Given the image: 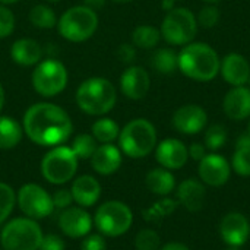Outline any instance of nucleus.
Masks as SVG:
<instances>
[{
	"mask_svg": "<svg viewBox=\"0 0 250 250\" xmlns=\"http://www.w3.org/2000/svg\"><path fill=\"white\" fill-rule=\"evenodd\" d=\"M73 130L69 114L51 103L31 105L23 116V132L37 145L59 146L64 144Z\"/></svg>",
	"mask_w": 250,
	"mask_h": 250,
	"instance_id": "obj_1",
	"label": "nucleus"
},
{
	"mask_svg": "<svg viewBox=\"0 0 250 250\" xmlns=\"http://www.w3.org/2000/svg\"><path fill=\"white\" fill-rule=\"evenodd\" d=\"M179 70L190 79L199 82L212 81L218 72L221 60L218 53L205 42H189L177 54Z\"/></svg>",
	"mask_w": 250,
	"mask_h": 250,
	"instance_id": "obj_2",
	"label": "nucleus"
},
{
	"mask_svg": "<svg viewBox=\"0 0 250 250\" xmlns=\"http://www.w3.org/2000/svg\"><path fill=\"white\" fill-rule=\"evenodd\" d=\"M117 101L114 85L105 78H89L76 91L78 107L91 116H104L113 110Z\"/></svg>",
	"mask_w": 250,
	"mask_h": 250,
	"instance_id": "obj_3",
	"label": "nucleus"
},
{
	"mask_svg": "<svg viewBox=\"0 0 250 250\" xmlns=\"http://www.w3.org/2000/svg\"><path fill=\"white\" fill-rule=\"evenodd\" d=\"M120 151L130 158H144L157 146V130L146 119L129 122L119 135Z\"/></svg>",
	"mask_w": 250,
	"mask_h": 250,
	"instance_id": "obj_4",
	"label": "nucleus"
},
{
	"mask_svg": "<svg viewBox=\"0 0 250 250\" xmlns=\"http://www.w3.org/2000/svg\"><path fill=\"white\" fill-rule=\"evenodd\" d=\"M42 237V230L35 220L13 218L3 227L0 243L3 250H38Z\"/></svg>",
	"mask_w": 250,
	"mask_h": 250,
	"instance_id": "obj_5",
	"label": "nucleus"
},
{
	"mask_svg": "<svg viewBox=\"0 0 250 250\" xmlns=\"http://www.w3.org/2000/svg\"><path fill=\"white\" fill-rule=\"evenodd\" d=\"M60 35L72 42H82L91 38L98 28V16L92 7L73 6L59 19Z\"/></svg>",
	"mask_w": 250,
	"mask_h": 250,
	"instance_id": "obj_6",
	"label": "nucleus"
},
{
	"mask_svg": "<svg viewBox=\"0 0 250 250\" xmlns=\"http://www.w3.org/2000/svg\"><path fill=\"white\" fill-rule=\"evenodd\" d=\"M94 224L103 236L119 237L127 233L132 227L133 212L125 202L108 201L97 209Z\"/></svg>",
	"mask_w": 250,
	"mask_h": 250,
	"instance_id": "obj_7",
	"label": "nucleus"
},
{
	"mask_svg": "<svg viewBox=\"0 0 250 250\" xmlns=\"http://www.w3.org/2000/svg\"><path fill=\"white\" fill-rule=\"evenodd\" d=\"M161 37L171 45H186L198 32L196 16L188 7H174L167 12L161 23Z\"/></svg>",
	"mask_w": 250,
	"mask_h": 250,
	"instance_id": "obj_8",
	"label": "nucleus"
},
{
	"mask_svg": "<svg viewBox=\"0 0 250 250\" xmlns=\"http://www.w3.org/2000/svg\"><path fill=\"white\" fill-rule=\"evenodd\" d=\"M78 157L70 146H54L41 161L42 177L51 185H64L78 170Z\"/></svg>",
	"mask_w": 250,
	"mask_h": 250,
	"instance_id": "obj_9",
	"label": "nucleus"
},
{
	"mask_svg": "<svg viewBox=\"0 0 250 250\" xmlns=\"http://www.w3.org/2000/svg\"><path fill=\"white\" fill-rule=\"evenodd\" d=\"M31 82L34 89L45 98L56 97L67 85V70L59 60H44L32 72Z\"/></svg>",
	"mask_w": 250,
	"mask_h": 250,
	"instance_id": "obj_10",
	"label": "nucleus"
},
{
	"mask_svg": "<svg viewBox=\"0 0 250 250\" xmlns=\"http://www.w3.org/2000/svg\"><path fill=\"white\" fill-rule=\"evenodd\" d=\"M19 209L31 220H42L54 211L53 198L38 185H23L16 196Z\"/></svg>",
	"mask_w": 250,
	"mask_h": 250,
	"instance_id": "obj_11",
	"label": "nucleus"
},
{
	"mask_svg": "<svg viewBox=\"0 0 250 250\" xmlns=\"http://www.w3.org/2000/svg\"><path fill=\"white\" fill-rule=\"evenodd\" d=\"M198 174L205 186L221 188L229 183L231 176V164L226 157L217 152L207 154L198 166Z\"/></svg>",
	"mask_w": 250,
	"mask_h": 250,
	"instance_id": "obj_12",
	"label": "nucleus"
},
{
	"mask_svg": "<svg viewBox=\"0 0 250 250\" xmlns=\"http://www.w3.org/2000/svg\"><path fill=\"white\" fill-rule=\"evenodd\" d=\"M218 233L227 246L242 248L250 239L249 218L237 211L226 214L218 226Z\"/></svg>",
	"mask_w": 250,
	"mask_h": 250,
	"instance_id": "obj_13",
	"label": "nucleus"
},
{
	"mask_svg": "<svg viewBox=\"0 0 250 250\" xmlns=\"http://www.w3.org/2000/svg\"><path fill=\"white\" fill-rule=\"evenodd\" d=\"M208 123L207 111L196 104H186L173 114V126L183 135H198Z\"/></svg>",
	"mask_w": 250,
	"mask_h": 250,
	"instance_id": "obj_14",
	"label": "nucleus"
},
{
	"mask_svg": "<svg viewBox=\"0 0 250 250\" xmlns=\"http://www.w3.org/2000/svg\"><path fill=\"white\" fill-rule=\"evenodd\" d=\"M155 160L163 168L179 170L189 160L188 146L176 138H167L155 146Z\"/></svg>",
	"mask_w": 250,
	"mask_h": 250,
	"instance_id": "obj_15",
	"label": "nucleus"
},
{
	"mask_svg": "<svg viewBox=\"0 0 250 250\" xmlns=\"http://www.w3.org/2000/svg\"><path fill=\"white\" fill-rule=\"evenodd\" d=\"M92 218L82 207H69L59 217L60 230L72 239L85 237L92 229Z\"/></svg>",
	"mask_w": 250,
	"mask_h": 250,
	"instance_id": "obj_16",
	"label": "nucleus"
},
{
	"mask_svg": "<svg viewBox=\"0 0 250 250\" xmlns=\"http://www.w3.org/2000/svg\"><path fill=\"white\" fill-rule=\"evenodd\" d=\"M151 86V79L148 72L141 66L127 67L120 78V89L130 100L144 98Z\"/></svg>",
	"mask_w": 250,
	"mask_h": 250,
	"instance_id": "obj_17",
	"label": "nucleus"
},
{
	"mask_svg": "<svg viewBox=\"0 0 250 250\" xmlns=\"http://www.w3.org/2000/svg\"><path fill=\"white\" fill-rule=\"evenodd\" d=\"M176 198L177 202L189 212H198L204 208L205 204V198H207L205 185L198 179L189 177L176 188Z\"/></svg>",
	"mask_w": 250,
	"mask_h": 250,
	"instance_id": "obj_18",
	"label": "nucleus"
},
{
	"mask_svg": "<svg viewBox=\"0 0 250 250\" xmlns=\"http://www.w3.org/2000/svg\"><path fill=\"white\" fill-rule=\"evenodd\" d=\"M224 81L233 86H243L250 79V64L245 56L239 53L227 54L220 64Z\"/></svg>",
	"mask_w": 250,
	"mask_h": 250,
	"instance_id": "obj_19",
	"label": "nucleus"
},
{
	"mask_svg": "<svg viewBox=\"0 0 250 250\" xmlns=\"http://www.w3.org/2000/svg\"><path fill=\"white\" fill-rule=\"evenodd\" d=\"M223 110L231 120H245L250 117V88L234 86L223 100Z\"/></svg>",
	"mask_w": 250,
	"mask_h": 250,
	"instance_id": "obj_20",
	"label": "nucleus"
},
{
	"mask_svg": "<svg viewBox=\"0 0 250 250\" xmlns=\"http://www.w3.org/2000/svg\"><path fill=\"white\" fill-rule=\"evenodd\" d=\"M92 168L103 176L116 173L122 166V151L113 144H101L91 157Z\"/></svg>",
	"mask_w": 250,
	"mask_h": 250,
	"instance_id": "obj_21",
	"label": "nucleus"
},
{
	"mask_svg": "<svg viewBox=\"0 0 250 250\" xmlns=\"http://www.w3.org/2000/svg\"><path fill=\"white\" fill-rule=\"evenodd\" d=\"M72 196L73 201L82 207V208H89L94 204H97V201L101 196V185L98 183V180L92 176H81L78 177L73 185H72Z\"/></svg>",
	"mask_w": 250,
	"mask_h": 250,
	"instance_id": "obj_22",
	"label": "nucleus"
},
{
	"mask_svg": "<svg viewBox=\"0 0 250 250\" xmlns=\"http://www.w3.org/2000/svg\"><path fill=\"white\" fill-rule=\"evenodd\" d=\"M10 56L15 63L21 66H34L42 56L41 45L31 38H21L12 44Z\"/></svg>",
	"mask_w": 250,
	"mask_h": 250,
	"instance_id": "obj_23",
	"label": "nucleus"
},
{
	"mask_svg": "<svg viewBox=\"0 0 250 250\" xmlns=\"http://www.w3.org/2000/svg\"><path fill=\"white\" fill-rule=\"evenodd\" d=\"M145 185L152 193L164 198L168 196L176 189V177L170 170L158 167V168H152L146 174Z\"/></svg>",
	"mask_w": 250,
	"mask_h": 250,
	"instance_id": "obj_24",
	"label": "nucleus"
},
{
	"mask_svg": "<svg viewBox=\"0 0 250 250\" xmlns=\"http://www.w3.org/2000/svg\"><path fill=\"white\" fill-rule=\"evenodd\" d=\"M23 135V127L9 116H0V149L15 148Z\"/></svg>",
	"mask_w": 250,
	"mask_h": 250,
	"instance_id": "obj_25",
	"label": "nucleus"
},
{
	"mask_svg": "<svg viewBox=\"0 0 250 250\" xmlns=\"http://www.w3.org/2000/svg\"><path fill=\"white\" fill-rule=\"evenodd\" d=\"M152 67L163 73V75H170L173 72H176L179 69V59L174 50L171 48H158L154 54H152V60H151Z\"/></svg>",
	"mask_w": 250,
	"mask_h": 250,
	"instance_id": "obj_26",
	"label": "nucleus"
},
{
	"mask_svg": "<svg viewBox=\"0 0 250 250\" xmlns=\"http://www.w3.org/2000/svg\"><path fill=\"white\" fill-rule=\"evenodd\" d=\"M161 40V32L155 26L151 25H139L132 32V41L139 48H154Z\"/></svg>",
	"mask_w": 250,
	"mask_h": 250,
	"instance_id": "obj_27",
	"label": "nucleus"
},
{
	"mask_svg": "<svg viewBox=\"0 0 250 250\" xmlns=\"http://www.w3.org/2000/svg\"><path fill=\"white\" fill-rule=\"evenodd\" d=\"M120 135V127L113 119H98L92 125V136L97 142L111 144Z\"/></svg>",
	"mask_w": 250,
	"mask_h": 250,
	"instance_id": "obj_28",
	"label": "nucleus"
},
{
	"mask_svg": "<svg viewBox=\"0 0 250 250\" xmlns=\"http://www.w3.org/2000/svg\"><path fill=\"white\" fill-rule=\"evenodd\" d=\"M29 21L34 26L41 29H50L57 25V18L54 10L45 4L34 6L29 12Z\"/></svg>",
	"mask_w": 250,
	"mask_h": 250,
	"instance_id": "obj_29",
	"label": "nucleus"
},
{
	"mask_svg": "<svg viewBox=\"0 0 250 250\" xmlns=\"http://www.w3.org/2000/svg\"><path fill=\"white\" fill-rule=\"evenodd\" d=\"M97 148H98V145H97L95 138L88 133L78 135L72 144V151L75 152V155L79 160H91V157L94 155Z\"/></svg>",
	"mask_w": 250,
	"mask_h": 250,
	"instance_id": "obj_30",
	"label": "nucleus"
},
{
	"mask_svg": "<svg viewBox=\"0 0 250 250\" xmlns=\"http://www.w3.org/2000/svg\"><path fill=\"white\" fill-rule=\"evenodd\" d=\"M227 130L223 125H212L205 132V146L207 149L215 152L221 149L227 142Z\"/></svg>",
	"mask_w": 250,
	"mask_h": 250,
	"instance_id": "obj_31",
	"label": "nucleus"
},
{
	"mask_svg": "<svg viewBox=\"0 0 250 250\" xmlns=\"http://www.w3.org/2000/svg\"><path fill=\"white\" fill-rule=\"evenodd\" d=\"M16 202L15 190L7 185L0 182V224H3L12 214Z\"/></svg>",
	"mask_w": 250,
	"mask_h": 250,
	"instance_id": "obj_32",
	"label": "nucleus"
},
{
	"mask_svg": "<svg viewBox=\"0 0 250 250\" xmlns=\"http://www.w3.org/2000/svg\"><path fill=\"white\" fill-rule=\"evenodd\" d=\"M179 202L174 199H168L167 196H164V199L155 202L146 212H145V220L148 221H157L158 218H164L170 214L174 212V209L177 208Z\"/></svg>",
	"mask_w": 250,
	"mask_h": 250,
	"instance_id": "obj_33",
	"label": "nucleus"
},
{
	"mask_svg": "<svg viewBox=\"0 0 250 250\" xmlns=\"http://www.w3.org/2000/svg\"><path fill=\"white\" fill-rule=\"evenodd\" d=\"M136 250H160L161 249V237L152 229L141 230L135 237Z\"/></svg>",
	"mask_w": 250,
	"mask_h": 250,
	"instance_id": "obj_34",
	"label": "nucleus"
},
{
	"mask_svg": "<svg viewBox=\"0 0 250 250\" xmlns=\"http://www.w3.org/2000/svg\"><path fill=\"white\" fill-rule=\"evenodd\" d=\"M231 170L237 176L250 177V148H237L231 158Z\"/></svg>",
	"mask_w": 250,
	"mask_h": 250,
	"instance_id": "obj_35",
	"label": "nucleus"
},
{
	"mask_svg": "<svg viewBox=\"0 0 250 250\" xmlns=\"http://www.w3.org/2000/svg\"><path fill=\"white\" fill-rule=\"evenodd\" d=\"M198 25H201L202 28H214L218 22H220V10L215 6H205L204 9H201L198 18Z\"/></svg>",
	"mask_w": 250,
	"mask_h": 250,
	"instance_id": "obj_36",
	"label": "nucleus"
},
{
	"mask_svg": "<svg viewBox=\"0 0 250 250\" xmlns=\"http://www.w3.org/2000/svg\"><path fill=\"white\" fill-rule=\"evenodd\" d=\"M15 29V15L6 6H0V38H7Z\"/></svg>",
	"mask_w": 250,
	"mask_h": 250,
	"instance_id": "obj_37",
	"label": "nucleus"
},
{
	"mask_svg": "<svg viewBox=\"0 0 250 250\" xmlns=\"http://www.w3.org/2000/svg\"><path fill=\"white\" fill-rule=\"evenodd\" d=\"M107 243L103 234H91L82 240L81 250H105Z\"/></svg>",
	"mask_w": 250,
	"mask_h": 250,
	"instance_id": "obj_38",
	"label": "nucleus"
},
{
	"mask_svg": "<svg viewBox=\"0 0 250 250\" xmlns=\"http://www.w3.org/2000/svg\"><path fill=\"white\" fill-rule=\"evenodd\" d=\"M51 198H53V205H54V208H57V209H66V208H69L70 204L73 202L72 192H70V190H66V189L57 190Z\"/></svg>",
	"mask_w": 250,
	"mask_h": 250,
	"instance_id": "obj_39",
	"label": "nucleus"
},
{
	"mask_svg": "<svg viewBox=\"0 0 250 250\" xmlns=\"http://www.w3.org/2000/svg\"><path fill=\"white\" fill-rule=\"evenodd\" d=\"M38 250H64V242L56 234H48L42 237Z\"/></svg>",
	"mask_w": 250,
	"mask_h": 250,
	"instance_id": "obj_40",
	"label": "nucleus"
},
{
	"mask_svg": "<svg viewBox=\"0 0 250 250\" xmlns=\"http://www.w3.org/2000/svg\"><path fill=\"white\" fill-rule=\"evenodd\" d=\"M117 57L122 62H125V63H130L136 57V51H135L133 45H130V44H122L119 47V50H117Z\"/></svg>",
	"mask_w": 250,
	"mask_h": 250,
	"instance_id": "obj_41",
	"label": "nucleus"
},
{
	"mask_svg": "<svg viewBox=\"0 0 250 250\" xmlns=\"http://www.w3.org/2000/svg\"><path fill=\"white\" fill-rule=\"evenodd\" d=\"M188 154L189 158L195 160V161H201L205 155H207V146L204 144L199 142H193L189 148H188Z\"/></svg>",
	"mask_w": 250,
	"mask_h": 250,
	"instance_id": "obj_42",
	"label": "nucleus"
},
{
	"mask_svg": "<svg viewBox=\"0 0 250 250\" xmlns=\"http://www.w3.org/2000/svg\"><path fill=\"white\" fill-rule=\"evenodd\" d=\"M237 148H250V135L246 133H242L240 136H237L236 139V149Z\"/></svg>",
	"mask_w": 250,
	"mask_h": 250,
	"instance_id": "obj_43",
	"label": "nucleus"
},
{
	"mask_svg": "<svg viewBox=\"0 0 250 250\" xmlns=\"http://www.w3.org/2000/svg\"><path fill=\"white\" fill-rule=\"evenodd\" d=\"M160 250H190V248L180 242H170V243H166Z\"/></svg>",
	"mask_w": 250,
	"mask_h": 250,
	"instance_id": "obj_44",
	"label": "nucleus"
},
{
	"mask_svg": "<svg viewBox=\"0 0 250 250\" xmlns=\"http://www.w3.org/2000/svg\"><path fill=\"white\" fill-rule=\"evenodd\" d=\"M163 9L167 12L174 9V0H163Z\"/></svg>",
	"mask_w": 250,
	"mask_h": 250,
	"instance_id": "obj_45",
	"label": "nucleus"
},
{
	"mask_svg": "<svg viewBox=\"0 0 250 250\" xmlns=\"http://www.w3.org/2000/svg\"><path fill=\"white\" fill-rule=\"evenodd\" d=\"M4 105V89H3V85L0 83V111Z\"/></svg>",
	"mask_w": 250,
	"mask_h": 250,
	"instance_id": "obj_46",
	"label": "nucleus"
},
{
	"mask_svg": "<svg viewBox=\"0 0 250 250\" xmlns=\"http://www.w3.org/2000/svg\"><path fill=\"white\" fill-rule=\"evenodd\" d=\"M16 1H19V0H0V3H3V4H12V3H16Z\"/></svg>",
	"mask_w": 250,
	"mask_h": 250,
	"instance_id": "obj_47",
	"label": "nucleus"
},
{
	"mask_svg": "<svg viewBox=\"0 0 250 250\" xmlns=\"http://www.w3.org/2000/svg\"><path fill=\"white\" fill-rule=\"evenodd\" d=\"M86 3H89V4H97V3H103V0H86Z\"/></svg>",
	"mask_w": 250,
	"mask_h": 250,
	"instance_id": "obj_48",
	"label": "nucleus"
},
{
	"mask_svg": "<svg viewBox=\"0 0 250 250\" xmlns=\"http://www.w3.org/2000/svg\"><path fill=\"white\" fill-rule=\"evenodd\" d=\"M116 3H129V1H133V0H113Z\"/></svg>",
	"mask_w": 250,
	"mask_h": 250,
	"instance_id": "obj_49",
	"label": "nucleus"
},
{
	"mask_svg": "<svg viewBox=\"0 0 250 250\" xmlns=\"http://www.w3.org/2000/svg\"><path fill=\"white\" fill-rule=\"evenodd\" d=\"M224 250H240V248H234V246H227Z\"/></svg>",
	"mask_w": 250,
	"mask_h": 250,
	"instance_id": "obj_50",
	"label": "nucleus"
},
{
	"mask_svg": "<svg viewBox=\"0 0 250 250\" xmlns=\"http://www.w3.org/2000/svg\"><path fill=\"white\" fill-rule=\"evenodd\" d=\"M204 1H208V3H218L220 0H204Z\"/></svg>",
	"mask_w": 250,
	"mask_h": 250,
	"instance_id": "obj_51",
	"label": "nucleus"
},
{
	"mask_svg": "<svg viewBox=\"0 0 250 250\" xmlns=\"http://www.w3.org/2000/svg\"><path fill=\"white\" fill-rule=\"evenodd\" d=\"M248 133L250 135V120H249V126H248Z\"/></svg>",
	"mask_w": 250,
	"mask_h": 250,
	"instance_id": "obj_52",
	"label": "nucleus"
},
{
	"mask_svg": "<svg viewBox=\"0 0 250 250\" xmlns=\"http://www.w3.org/2000/svg\"><path fill=\"white\" fill-rule=\"evenodd\" d=\"M48 1H60V0H48Z\"/></svg>",
	"mask_w": 250,
	"mask_h": 250,
	"instance_id": "obj_53",
	"label": "nucleus"
},
{
	"mask_svg": "<svg viewBox=\"0 0 250 250\" xmlns=\"http://www.w3.org/2000/svg\"><path fill=\"white\" fill-rule=\"evenodd\" d=\"M249 83H250V79H249Z\"/></svg>",
	"mask_w": 250,
	"mask_h": 250,
	"instance_id": "obj_54",
	"label": "nucleus"
},
{
	"mask_svg": "<svg viewBox=\"0 0 250 250\" xmlns=\"http://www.w3.org/2000/svg\"><path fill=\"white\" fill-rule=\"evenodd\" d=\"M174 1H176V0H174Z\"/></svg>",
	"mask_w": 250,
	"mask_h": 250,
	"instance_id": "obj_55",
	"label": "nucleus"
}]
</instances>
